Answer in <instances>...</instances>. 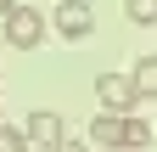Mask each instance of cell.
<instances>
[{
	"label": "cell",
	"mask_w": 157,
	"mask_h": 152,
	"mask_svg": "<svg viewBox=\"0 0 157 152\" xmlns=\"http://www.w3.org/2000/svg\"><path fill=\"white\" fill-rule=\"evenodd\" d=\"M0 23H6V40H11L17 51H34L39 40H45V17H39L34 6H11Z\"/></svg>",
	"instance_id": "6da1fadb"
},
{
	"label": "cell",
	"mask_w": 157,
	"mask_h": 152,
	"mask_svg": "<svg viewBox=\"0 0 157 152\" xmlns=\"http://www.w3.org/2000/svg\"><path fill=\"white\" fill-rule=\"evenodd\" d=\"M95 102H101L107 113H129L135 102H140V90H135L129 73H101V79H95Z\"/></svg>",
	"instance_id": "7a4b0ae2"
},
{
	"label": "cell",
	"mask_w": 157,
	"mask_h": 152,
	"mask_svg": "<svg viewBox=\"0 0 157 152\" xmlns=\"http://www.w3.org/2000/svg\"><path fill=\"white\" fill-rule=\"evenodd\" d=\"M90 28H95V11L84 0H62L56 6V34L62 40H90Z\"/></svg>",
	"instance_id": "3957f363"
},
{
	"label": "cell",
	"mask_w": 157,
	"mask_h": 152,
	"mask_svg": "<svg viewBox=\"0 0 157 152\" xmlns=\"http://www.w3.org/2000/svg\"><path fill=\"white\" fill-rule=\"evenodd\" d=\"M124 135H129V113H95V118H90V141L95 146L124 152Z\"/></svg>",
	"instance_id": "277c9868"
},
{
	"label": "cell",
	"mask_w": 157,
	"mask_h": 152,
	"mask_svg": "<svg viewBox=\"0 0 157 152\" xmlns=\"http://www.w3.org/2000/svg\"><path fill=\"white\" fill-rule=\"evenodd\" d=\"M23 135H28L34 146H45V152H51L56 141H62V118H56L51 107H34V113H28V124H23Z\"/></svg>",
	"instance_id": "5b68a950"
},
{
	"label": "cell",
	"mask_w": 157,
	"mask_h": 152,
	"mask_svg": "<svg viewBox=\"0 0 157 152\" xmlns=\"http://www.w3.org/2000/svg\"><path fill=\"white\" fill-rule=\"evenodd\" d=\"M129 79H135V90H140V96H157V56H140Z\"/></svg>",
	"instance_id": "8992f818"
},
{
	"label": "cell",
	"mask_w": 157,
	"mask_h": 152,
	"mask_svg": "<svg viewBox=\"0 0 157 152\" xmlns=\"http://www.w3.org/2000/svg\"><path fill=\"white\" fill-rule=\"evenodd\" d=\"M124 11H129V23H140V28L157 23V0H124Z\"/></svg>",
	"instance_id": "52a82bcc"
},
{
	"label": "cell",
	"mask_w": 157,
	"mask_h": 152,
	"mask_svg": "<svg viewBox=\"0 0 157 152\" xmlns=\"http://www.w3.org/2000/svg\"><path fill=\"white\" fill-rule=\"evenodd\" d=\"M129 146H151V124L146 118H135V113H129V135H124V152Z\"/></svg>",
	"instance_id": "ba28073f"
},
{
	"label": "cell",
	"mask_w": 157,
	"mask_h": 152,
	"mask_svg": "<svg viewBox=\"0 0 157 152\" xmlns=\"http://www.w3.org/2000/svg\"><path fill=\"white\" fill-rule=\"evenodd\" d=\"M0 152H28V135L11 130V124H0Z\"/></svg>",
	"instance_id": "9c48e42d"
},
{
	"label": "cell",
	"mask_w": 157,
	"mask_h": 152,
	"mask_svg": "<svg viewBox=\"0 0 157 152\" xmlns=\"http://www.w3.org/2000/svg\"><path fill=\"white\" fill-rule=\"evenodd\" d=\"M51 152H84V141H67V135H62V141H56Z\"/></svg>",
	"instance_id": "30bf717a"
},
{
	"label": "cell",
	"mask_w": 157,
	"mask_h": 152,
	"mask_svg": "<svg viewBox=\"0 0 157 152\" xmlns=\"http://www.w3.org/2000/svg\"><path fill=\"white\" fill-rule=\"evenodd\" d=\"M11 6H17V0H0V17H6V11H11Z\"/></svg>",
	"instance_id": "8fae6325"
}]
</instances>
